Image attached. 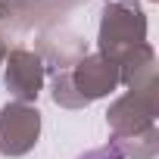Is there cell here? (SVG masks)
<instances>
[{
    "mask_svg": "<svg viewBox=\"0 0 159 159\" xmlns=\"http://www.w3.org/2000/svg\"><path fill=\"white\" fill-rule=\"evenodd\" d=\"M84 159H119V156L109 153V150H100V153H91V156H84Z\"/></svg>",
    "mask_w": 159,
    "mask_h": 159,
    "instance_id": "obj_1",
    "label": "cell"
}]
</instances>
